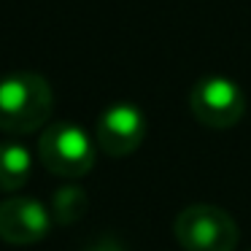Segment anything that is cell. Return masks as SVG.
I'll return each mask as SVG.
<instances>
[{
    "mask_svg": "<svg viewBox=\"0 0 251 251\" xmlns=\"http://www.w3.org/2000/svg\"><path fill=\"white\" fill-rule=\"evenodd\" d=\"M54 92L49 81L33 71L8 73L0 78V130L27 135L49 122Z\"/></svg>",
    "mask_w": 251,
    "mask_h": 251,
    "instance_id": "obj_1",
    "label": "cell"
},
{
    "mask_svg": "<svg viewBox=\"0 0 251 251\" xmlns=\"http://www.w3.org/2000/svg\"><path fill=\"white\" fill-rule=\"evenodd\" d=\"M38 159L60 178H81L95 165V143L78 125L57 122L41 132Z\"/></svg>",
    "mask_w": 251,
    "mask_h": 251,
    "instance_id": "obj_2",
    "label": "cell"
},
{
    "mask_svg": "<svg viewBox=\"0 0 251 251\" xmlns=\"http://www.w3.org/2000/svg\"><path fill=\"white\" fill-rule=\"evenodd\" d=\"M173 235L184 251H235L240 229L224 208L189 205L176 216Z\"/></svg>",
    "mask_w": 251,
    "mask_h": 251,
    "instance_id": "obj_3",
    "label": "cell"
},
{
    "mask_svg": "<svg viewBox=\"0 0 251 251\" xmlns=\"http://www.w3.org/2000/svg\"><path fill=\"white\" fill-rule=\"evenodd\" d=\"M189 108L200 125L211 130H229L246 114V95L232 78L208 76L192 87Z\"/></svg>",
    "mask_w": 251,
    "mask_h": 251,
    "instance_id": "obj_4",
    "label": "cell"
},
{
    "mask_svg": "<svg viewBox=\"0 0 251 251\" xmlns=\"http://www.w3.org/2000/svg\"><path fill=\"white\" fill-rule=\"evenodd\" d=\"M146 138V116L132 103H114L98 116L95 143L108 157H130Z\"/></svg>",
    "mask_w": 251,
    "mask_h": 251,
    "instance_id": "obj_5",
    "label": "cell"
},
{
    "mask_svg": "<svg viewBox=\"0 0 251 251\" xmlns=\"http://www.w3.org/2000/svg\"><path fill=\"white\" fill-rule=\"evenodd\" d=\"M51 211L33 197H6L0 202V240L11 246H30L51 232Z\"/></svg>",
    "mask_w": 251,
    "mask_h": 251,
    "instance_id": "obj_6",
    "label": "cell"
},
{
    "mask_svg": "<svg viewBox=\"0 0 251 251\" xmlns=\"http://www.w3.org/2000/svg\"><path fill=\"white\" fill-rule=\"evenodd\" d=\"M33 154L22 143H0V192H17L30 181Z\"/></svg>",
    "mask_w": 251,
    "mask_h": 251,
    "instance_id": "obj_7",
    "label": "cell"
},
{
    "mask_svg": "<svg viewBox=\"0 0 251 251\" xmlns=\"http://www.w3.org/2000/svg\"><path fill=\"white\" fill-rule=\"evenodd\" d=\"M89 200H87V192L81 186H62V189L54 192L51 197V219L57 224H73L87 213Z\"/></svg>",
    "mask_w": 251,
    "mask_h": 251,
    "instance_id": "obj_8",
    "label": "cell"
}]
</instances>
